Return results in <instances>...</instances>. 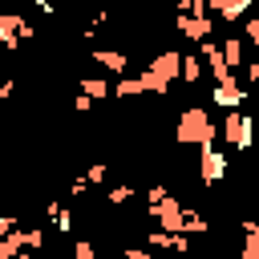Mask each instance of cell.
Wrapping results in <instances>:
<instances>
[{"label":"cell","mask_w":259,"mask_h":259,"mask_svg":"<svg viewBox=\"0 0 259 259\" xmlns=\"http://www.w3.org/2000/svg\"><path fill=\"white\" fill-rule=\"evenodd\" d=\"M105 174H109V170H105V162H89L85 182H89V186H101V182H105Z\"/></svg>","instance_id":"19"},{"label":"cell","mask_w":259,"mask_h":259,"mask_svg":"<svg viewBox=\"0 0 259 259\" xmlns=\"http://www.w3.org/2000/svg\"><path fill=\"white\" fill-rule=\"evenodd\" d=\"M93 65H101V69H109V73H125L130 69V57L121 53V49H93Z\"/></svg>","instance_id":"9"},{"label":"cell","mask_w":259,"mask_h":259,"mask_svg":"<svg viewBox=\"0 0 259 259\" xmlns=\"http://www.w3.org/2000/svg\"><path fill=\"white\" fill-rule=\"evenodd\" d=\"M255 0H206V8H210V16H219L223 24H231V20H239L247 8H251Z\"/></svg>","instance_id":"8"},{"label":"cell","mask_w":259,"mask_h":259,"mask_svg":"<svg viewBox=\"0 0 259 259\" xmlns=\"http://www.w3.org/2000/svg\"><path fill=\"white\" fill-rule=\"evenodd\" d=\"M142 89H146V93H154V97H170V81H162L150 65L142 69Z\"/></svg>","instance_id":"12"},{"label":"cell","mask_w":259,"mask_h":259,"mask_svg":"<svg viewBox=\"0 0 259 259\" xmlns=\"http://www.w3.org/2000/svg\"><path fill=\"white\" fill-rule=\"evenodd\" d=\"M12 259H28V255H24V251H20V255H12Z\"/></svg>","instance_id":"32"},{"label":"cell","mask_w":259,"mask_h":259,"mask_svg":"<svg viewBox=\"0 0 259 259\" xmlns=\"http://www.w3.org/2000/svg\"><path fill=\"white\" fill-rule=\"evenodd\" d=\"M20 28H24V16H20V12H4V8H0V45H4L8 53H16V49H20Z\"/></svg>","instance_id":"7"},{"label":"cell","mask_w":259,"mask_h":259,"mask_svg":"<svg viewBox=\"0 0 259 259\" xmlns=\"http://www.w3.org/2000/svg\"><path fill=\"white\" fill-rule=\"evenodd\" d=\"M182 235H206V219L198 210H186L182 214Z\"/></svg>","instance_id":"16"},{"label":"cell","mask_w":259,"mask_h":259,"mask_svg":"<svg viewBox=\"0 0 259 259\" xmlns=\"http://www.w3.org/2000/svg\"><path fill=\"white\" fill-rule=\"evenodd\" d=\"M73 259H97V243L77 239V243H73Z\"/></svg>","instance_id":"21"},{"label":"cell","mask_w":259,"mask_h":259,"mask_svg":"<svg viewBox=\"0 0 259 259\" xmlns=\"http://www.w3.org/2000/svg\"><path fill=\"white\" fill-rule=\"evenodd\" d=\"M12 227H16V219H12V214H0V239H4Z\"/></svg>","instance_id":"30"},{"label":"cell","mask_w":259,"mask_h":259,"mask_svg":"<svg viewBox=\"0 0 259 259\" xmlns=\"http://www.w3.org/2000/svg\"><path fill=\"white\" fill-rule=\"evenodd\" d=\"M174 28H178L186 40H194V45H198V40H206V36L214 32V16H210V12H206V16H190V12H178V16H174Z\"/></svg>","instance_id":"4"},{"label":"cell","mask_w":259,"mask_h":259,"mask_svg":"<svg viewBox=\"0 0 259 259\" xmlns=\"http://www.w3.org/2000/svg\"><path fill=\"white\" fill-rule=\"evenodd\" d=\"M150 69H154L162 81H170V85H174V81L182 77V53H174V49H162V53L150 61Z\"/></svg>","instance_id":"6"},{"label":"cell","mask_w":259,"mask_h":259,"mask_svg":"<svg viewBox=\"0 0 259 259\" xmlns=\"http://www.w3.org/2000/svg\"><path fill=\"white\" fill-rule=\"evenodd\" d=\"M0 8H4V0H0Z\"/></svg>","instance_id":"33"},{"label":"cell","mask_w":259,"mask_h":259,"mask_svg":"<svg viewBox=\"0 0 259 259\" xmlns=\"http://www.w3.org/2000/svg\"><path fill=\"white\" fill-rule=\"evenodd\" d=\"M243 81L239 77H227V81H214V89H210V101L219 105V109H239L243 105Z\"/></svg>","instance_id":"5"},{"label":"cell","mask_w":259,"mask_h":259,"mask_svg":"<svg viewBox=\"0 0 259 259\" xmlns=\"http://www.w3.org/2000/svg\"><path fill=\"white\" fill-rule=\"evenodd\" d=\"M219 53H223V65H227L231 73L243 65V40H239V36H223V40H219Z\"/></svg>","instance_id":"10"},{"label":"cell","mask_w":259,"mask_h":259,"mask_svg":"<svg viewBox=\"0 0 259 259\" xmlns=\"http://www.w3.org/2000/svg\"><path fill=\"white\" fill-rule=\"evenodd\" d=\"M170 251H174V255H186V251H190V239H186L182 231H178V235H170Z\"/></svg>","instance_id":"24"},{"label":"cell","mask_w":259,"mask_h":259,"mask_svg":"<svg viewBox=\"0 0 259 259\" xmlns=\"http://www.w3.org/2000/svg\"><path fill=\"white\" fill-rule=\"evenodd\" d=\"M73 109H77V113H89V109H93V97L77 93V97H73Z\"/></svg>","instance_id":"27"},{"label":"cell","mask_w":259,"mask_h":259,"mask_svg":"<svg viewBox=\"0 0 259 259\" xmlns=\"http://www.w3.org/2000/svg\"><path fill=\"white\" fill-rule=\"evenodd\" d=\"M105 198H109V202H113V206H125V202H130V198H134V186H125V182H121V186H113V190H109V194H105Z\"/></svg>","instance_id":"20"},{"label":"cell","mask_w":259,"mask_h":259,"mask_svg":"<svg viewBox=\"0 0 259 259\" xmlns=\"http://www.w3.org/2000/svg\"><path fill=\"white\" fill-rule=\"evenodd\" d=\"M239 259H259V235H247V231H243V247H239Z\"/></svg>","instance_id":"18"},{"label":"cell","mask_w":259,"mask_h":259,"mask_svg":"<svg viewBox=\"0 0 259 259\" xmlns=\"http://www.w3.org/2000/svg\"><path fill=\"white\" fill-rule=\"evenodd\" d=\"M12 93H16V81H12V77H4V81H0V101H4V97H12Z\"/></svg>","instance_id":"29"},{"label":"cell","mask_w":259,"mask_h":259,"mask_svg":"<svg viewBox=\"0 0 259 259\" xmlns=\"http://www.w3.org/2000/svg\"><path fill=\"white\" fill-rule=\"evenodd\" d=\"M243 32H247V40H251V45H259V16H251V20L243 24Z\"/></svg>","instance_id":"26"},{"label":"cell","mask_w":259,"mask_h":259,"mask_svg":"<svg viewBox=\"0 0 259 259\" xmlns=\"http://www.w3.org/2000/svg\"><path fill=\"white\" fill-rule=\"evenodd\" d=\"M121 259H154V255H150V251H142V247H130Z\"/></svg>","instance_id":"31"},{"label":"cell","mask_w":259,"mask_h":259,"mask_svg":"<svg viewBox=\"0 0 259 259\" xmlns=\"http://www.w3.org/2000/svg\"><path fill=\"white\" fill-rule=\"evenodd\" d=\"M219 138H223L227 146H235V150H251V146H255V121H251L243 109H227V117H223V125H219Z\"/></svg>","instance_id":"2"},{"label":"cell","mask_w":259,"mask_h":259,"mask_svg":"<svg viewBox=\"0 0 259 259\" xmlns=\"http://www.w3.org/2000/svg\"><path fill=\"white\" fill-rule=\"evenodd\" d=\"M198 178L206 186H214V182L227 178V154L219 146H198Z\"/></svg>","instance_id":"3"},{"label":"cell","mask_w":259,"mask_h":259,"mask_svg":"<svg viewBox=\"0 0 259 259\" xmlns=\"http://www.w3.org/2000/svg\"><path fill=\"white\" fill-rule=\"evenodd\" d=\"M243 81H251V85H259V61H251V65H247V73H243Z\"/></svg>","instance_id":"28"},{"label":"cell","mask_w":259,"mask_h":259,"mask_svg":"<svg viewBox=\"0 0 259 259\" xmlns=\"http://www.w3.org/2000/svg\"><path fill=\"white\" fill-rule=\"evenodd\" d=\"M174 142L178 146H214L219 142V125L210 121V113L202 105H186L174 121Z\"/></svg>","instance_id":"1"},{"label":"cell","mask_w":259,"mask_h":259,"mask_svg":"<svg viewBox=\"0 0 259 259\" xmlns=\"http://www.w3.org/2000/svg\"><path fill=\"white\" fill-rule=\"evenodd\" d=\"M198 77H202V57H198V53L182 57V77H178V81H186V85H198Z\"/></svg>","instance_id":"15"},{"label":"cell","mask_w":259,"mask_h":259,"mask_svg":"<svg viewBox=\"0 0 259 259\" xmlns=\"http://www.w3.org/2000/svg\"><path fill=\"white\" fill-rule=\"evenodd\" d=\"M69 194H73V198H85V194H89V182H85V178H73V182H69Z\"/></svg>","instance_id":"25"},{"label":"cell","mask_w":259,"mask_h":259,"mask_svg":"<svg viewBox=\"0 0 259 259\" xmlns=\"http://www.w3.org/2000/svg\"><path fill=\"white\" fill-rule=\"evenodd\" d=\"M81 93L93 97V101H105V97H113V85L101 81V77H81Z\"/></svg>","instance_id":"11"},{"label":"cell","mask_w":259,"mask_h":259,"mask_svg":"<svg viewBox=\"0 0 259 259\" xmlns=\"http://www.w3.org/2000/svg\"><path fill=\"white\" fill-rule=\"evenodd\" d=\"M146 243L158 251H170V231H146Z\"/></svg>","instance_id":"22"},{"label":"cell","mask_w":259,"mask_h":259,"mask_svg":"<svg viewBox=\"0 0 259 259\" xmlns=\"http://www.w3.org/2000/svg\"><path fill=\"white\" fill-rule=\"evenodd\" d=\"M20 239H24V247H28V251H40V247H45V231H40V227H24V231H20Z\"/></svg>","instance_id":"17"},{"label":"cell","mask_w":259,"mask_h":259,"mask_svg":"<svg viewBox=\"0 0 259 259\" xmlns=\"http://www.w3.org/2000/svg\"><path fill=\"white\" fill-rule=\"evenodd\" d=\"M49 219H53V227H57L61 235H69V231H73V210H69V206L49 202Z\"/></svg>","instance_id":"14"},{"label":"cell","mask_w":259,"mask_h":259,"mask_svg":"<svg viewBox=\"0 0 259 259\" xmlns=\"http://www.w3.org/2000/svg\"><path fill=\"white\" fill-rule=\"evenodd\" d=\"M142 93H146V89H142V77H125V73H121L117 85H113V97H125V101H130V97H142Z\"/></svg>","instance_id":"13"},{"label":"cell","mask_w":259,"mask_h":259,"mask_svg":"<svg viewBox=\"0 0 259 259\" xmlns=\"http://www.w3.org/2000/svg\"><path fill=\"white\" fill-rule=\"evenodd\" d=\"M178 12H190V16H206V0H178Z\"/></svg>","instance_id":"23"}]
</instances>
